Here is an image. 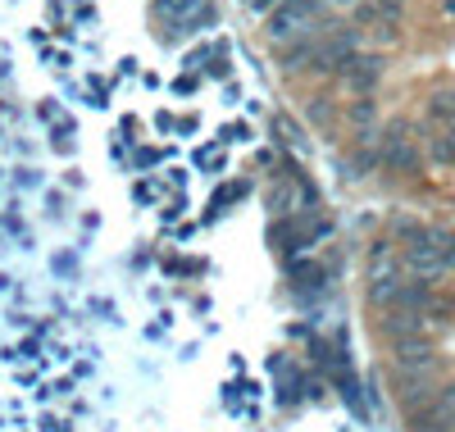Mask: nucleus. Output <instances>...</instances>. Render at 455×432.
I'll use <instances>...</instances> for the list:
<instances>
[{"label":"nucleus","mask_w":455,"mask_h":432,"mask_svg":"<svg viewBox=\"0 0 455 432\" xmlns=\"http://www.w3.org/2000/svg\"><path fill=\"white\" fill-rule=\"evenodd\" d=\"M315 0H291V5H283V10H274L269 14V42H291V36L300 32V28H310V19H315Z\"/></svg>","instance_id":"f257e3e1"},{"label":"nucleus","mask_w":455,"mask_h":432,"mask_svg":"<svg viewBox=\"0 0 455 432\" xmlns=\"http://www.w3.org/2000/svg\"><path fill=\"white\" fill-rule=\"evenodd\" d=\"M378 160H383L387 169H396V173H414V169H419V150L410 146L405 124H392V128L383 132V146H378Z\"/></svg>","instance_id":"f03ea898"},{"label":"nucleus","mask_w":455,"mask_h":432,"mask_svg":"<svg viewBox=\"0 0 455 432\" xmlns=\"http://www.w3.org/2000/svg\"><path fill=\"white\" fill-rule=\"evenodd\" d=\"M424 319H428V314H419V309L392 305L383 319H378V332H383V337L396 346V341H405V337H424Z\"/></svg>","instance_id":"7ed1b4c3"},{"label":"nucleus","mask_w":455,"mask_h":432,"mask_svg":"<svg viewBox=\"0 0 455 432\" xmlns=\"http://www.w3.org/2000/svg\"><path fill=\"white\" fill-rule=\"evenodd\" d=\"M341 77H347L351 92L369 96L378 87V77H383V60H378V55H351L347 64H341Z\"/></svg>","instance_id":"20e7f679"},{"label":"nucleus","mask_w":455,"mask_h":432,"mask_svg":"<svg viewBox=\"0 0 455 432\" xmlns=\"http://www.w3.org/2000/svg\"><path fill=\"white\" fill-rule=\"evenodd\" d=\"M392 350H396V369L401 373H419V369H433L437 364V350H433L428 337H405Z\"/></svg>","instance_id":"39448f33"},{"label":"nucleus","mask_w":455,"mask_h":432,"mask_svg":"<svg viewBox=\"0 0 455 432\" xmlns=\"http://www.w3.org/2000/svg\"><path fill=\"white\" fill-rule=\"evenodd\" d=\"M428 114H433V119H442V124H451V128H455V96H451V92H437V96L428 100Z\"/></svg>","instance_id":"423d86ee"},{"label":"nucleus","mask_w":455,"mask_h":432,"mask_svg":"<svg viewBox=\"0 0 455 432\" xmlns=\"http://www.w3.org/2000/svg\"><path fill=\"white\" fill-rule=\"evenodd\" d=\"M433 160H437V164H455V141H451V137H437V141H433Z\"/></svg>","instance_id":"0eeeda50"},{"label":"nucleus","mask_w":455,"mask_h":432,"mask_svg":"<svg viewBox=\"0 0 455 432\" xmlns=\"http://www.w3.org/2000/svg\"><path fill=\"white\" fill-rule=\"evenodd\" d=\"M351 124H360V128L373 124V100H355V105H351Z\"/></svg>","instance_id":"6e6552de"},{"label":"nucleus","mask_w":455,"mask_h":432,"mask_svg":"<svg viewBox=\"0 0 455 432\" xmlns=\"http://www.w3.org/2000/svg\"><path fill=\"white\" fill-rule=\"evenodd\" d=\"M223 141H246V128L237 124V128H223Z\"/></svg>","instance_id":"1a4fd4ad"},{"label":"nucleus","mask_w":455,"mask_h":432,"mask_svg":"<svg viewBox=\"0 0 455 432\" xmlns=\"http://www.w3.org/2000/svg\"><path fill=\"white\" fill-rule=\"evenodd\" d=\"M332 5H355V0H332Z\"/></svg>","instance_id":"9d476101"},{"label":"nucleus","mask_w":455,"mask_h":432,"mask_svg":"<svg viewBox=\"0 0 455 432\" xmlns=\"http://www.w3.org/2000/svg\"><path fill=\"white\" fill-rule=\"evenodd\" d=\"M451 305H455V296H451Z\"/></svg>","instance_id":"9b49d317"}]
</instances>
